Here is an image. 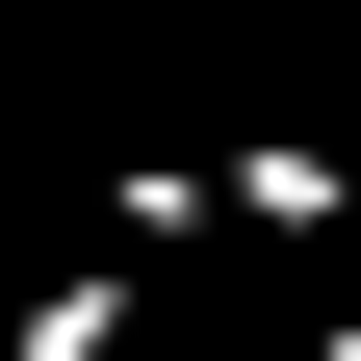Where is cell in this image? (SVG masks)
I'll return each mask as SVG.
<instances>
[{"label":"cell","mask_w":361,"mask_h":361,"mask_svg":"<svg viewBox=\"0 0 361 361\" xmlns=\"http://www.w3.org/2000/svg\"><path fill=\"white\" fill-rule=\"evenodd\" d=\"M233 233H258V258L361 233V155H336V129H233Z\"/></svg>","instance_id":"obj_1"},{"label":"cell","mask_w":361,"mask_h":361,"mask_svg":"<svg viewBox=\"0 0 361 361\" xmlns=\"http://www.w3.org/2000/svg\"><path fill=\"white\" fill-rule=\"evenodd\" d=\"M129 310H155V284H129V233H104V258H52V284L0 310V361H129Z\"/></svg>","instance_id":"obj_2"},{"label":"cell","mask_w":361,"mask_h":361,"mask_svg":"<svg viewBox=\"0 0 361 361\" xmlns=\"http://www.w3.org/2000/svg\"><path fill=\"white\" fill-rule=\"evenodd\" d=\"M310 361H361V310H310Z\"/></svg>","instance_id":"obj_3"}]
</instances>
